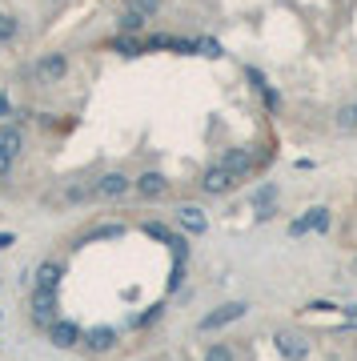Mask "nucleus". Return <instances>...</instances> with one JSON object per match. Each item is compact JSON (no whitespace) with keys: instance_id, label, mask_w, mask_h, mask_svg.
I'll return each mask as SVG.
<instances>
[{"instance_id":"obj_1","label":"nucleus","mask_w":357,"mask_h":361,"mask_svg":"<svg viewBox=\"0 0 357 361\" xmlns=\"http://www.w3.org/2000/svg\"><path fill=\"white\" fill-rule=\"evenodd\" d=\"M72 72V56L69 52H61V48H48V52H41L28 69H24V76L36 85V89H56V85H65Z\"/></svg>"},{"instance_id":"obj_2","label":"nucleus","mask_w":357,"mask_h":361,"mask_svg":"<svg viewBox=\"0 0 357 361\" xmlns=\"http://www.w3.org/2000/svg\"><path fill=\"white\" fill-rule=\"evenodd\" d=\"M129 193H133V177H129L125 168H105V173L93 181V201H105V205L125 201Z\"/></svg>"},{"instance_id":"obj_3","label":"nucleus","mask_w":357,"mask_h":361,"mask_svg":"<svg viewBox=\"0 0 357 361\" xmlns=\"http://www.w3.org/2000/svg\"><path fill=\"white\" fill-rule=\"evenodd\" d=\"M28 317L32 325L48 333V325L61 317V293H48V289H28Z\"/></svg>"},{"instance_id":"obj_4","label":"nucleus","mask_w":357,"mask_h":361,"mask_svg":"<svg viewBox=\"0 0 357 361\" xmlns=\"http://www.w3.org/2000/svg\"><path fill=\"white\" fill-rule=\"evenodd\" d=\"M334 229V209H325V205H313V209H305L301 217H293L289 221V237L293 241H301V237H310V233H329Z\"/></svg>"},{"instance_id":"obj_5","label":"nucleus","mask_w":357,"mask_h":361,"mask_svg":"<svg viewBox=\"0 0 357 361\" xmlns=\"http://www.w3.org/2000/svg\"><path fill=\"white\" fill-rule=\"evenodd\" d=\"M253 309L249 301H225V305H217V309H209L201 321H197V329L201 333H217V329H225V325H233V321H241L245 313Z\"/></svg>"},{"instance_id":"obj_6","label":"nucleus","mask_w":357,"mask_h":361,"mask_svg":"<svg viewBox=\"0 0 357 361\" xmlns=\"http://www.w3.org/2000/svg\"><path fill=\"white\" fill-rule=\"evenodd\" d=\"M257 161H261V153H257L253 144H233V149H225V153L217 157V165L229 168V173L241 177V181H245V177H253V165H257Z\"/></svg>"},{"instance_id":"obj_7","label":"nucleus","mask_w":357,"mask_h":361,"mask_svg":"<svg viewBox=\"0 0 357 361\" xmlns=\"http://www.w3.org/2000/svg\"><path fill=\"white\" fill-rule=\"evenodd\" d=\"M237 185H241V177H233L229 168H221V165H209L201 173V193L205 197H229Z\"/></svg>"},{"instance_id":"obj_8","label":"nucleus","mask_w":357,"mask_h":361,"mask_svg":"<svg viewBox=\"0 0 357 361\" xmlns=\"http://www.w3.org/2000/svg\"><path fill=\"white\" fill-rule=\"evenodd\" d=\"M133 193L141 201H161V197H169V177L161 168H144V173L133 177Z\"/></svg>"},{"instance_id":"obj_9","label":"nucleus","mask_w":357,"mask_h":361,"mask_svg":"<svg viewBox=\"0 0 357 361\" xmlns=\"http://www.w3.org/2000/svg\"><path fill=\"white\" fill-rule=\"evenodd\" d=\"M173 221H177V229L189 233V237H205V233H209V217H205L201 205H177Z\"/></svg>"},{"instance_id":"obj_10","label":"nucleus","mask_w":357,"mask_h":361,"mask_svg":"<svg viewBox=\"0 0 357 361\" xmlns=\"http://www.w3.org/2000/svg\"><path fill=\"white\" fill-rule=\"evenodd\" d=\"M80 337H85V329H80L76 321H69V317H56V321L48 325V345H52V349H76Z\"/></svg>"},{"instance_id":"obj_11","label":"nucleus","mask_w":357,"mask_h":361,"mask_svg":"<svg viewBox=\"0 0 357 361\" xmlns=\"http://www.w3.org/2000/svg\"><path fill=\"white\" fill-rule=\"evenodd\" d=\"M61 281H65V265L56 261V257H48L32 269V281L28 289H48V293H61Z\"/></svg>"},{"instance_id":"obj_12","label":"nucleus","mask_w":357,"mask_h":361,"mask_svg":"<svg viewBox=\"0 0 357 361\" xmlns=\"http://www.w3.org/2000/svg\"><path fill=\"white\" fill-rule=\"evenodd\" d=\"M117 341H120V333L113 329V325H93V329H85V337H80V345L89 349V353H113L117 349Z\"/></svg>"},{"instance_id":"obj_13","label":"nucleus","mask_w":357,"mask_h":361,"mask_svg":"<svg viewBox=\"0 0 357 361\" xmlns=\"http://www.w3.org/2000/svg\"><path fill=\"white\" fill-rule=\"evenodd\" d=\"M273 341H277V353L285 361H310V353H313V345L301 333H277Z\"/></svg>"},{"instance_id":"obj_14","label":"nucleus","mask_w":357,"mask_h":361,"mask_svg":"<svg viewBox=\"0 0 357 361\" xmlns=\"http://www.w3.org/2000/svg\"><path fill=\"white\" fill-rule=\"evenodd\" d=\"M24 129L21 124H0V157H8V161H21L24 153Z\"/></svg>"},{"instance_id":"obj_15","label":"nucleus","mask_w":357,"mask_h":361,"mask_svg":"<svg viewBox=\"0 0 357 361\" xmlns=\"http://www.w3.org/2000/svg\"><path fill=\"white\" fill-rule=\"evenodd\" d=\"M144 24H149V17H141V12H129V8H120L117 12V32L120 36H141Z\"/></svg>"},{"instance_id":"obj_16","label":"nucleus","mask_w":357,"mask_h":361,"mask_svg":"<svg viewBox=\"0 0 357 361\" xmlns=\"http://www.w3.org/2000/svg\"><path fill=\"white\" fill-rule=\"evenodd\" d=\"M334 129L337 133H357V100H345L334 109Z\"/></svg>"},{"instance_id":"obj_17","label":"nucleus","mask_w":357,"mask_h":361,"mask_svg":"<svg viewBox=\"0 0 357 361\" xmlns=\"http://www.w3.org/2000/svg\"><path fill=\"white\" fill-rule=\"evenodd\" d=\"M277 197H281V185H277V181H265V185H257V189L249 193V205H253V213H257L265 205H277Z\"/></svg>"},{"instance_id":"obj_18","label":"nucleus","mask_w":357,"mask_h":361,"mask_svg":"<svg viewBox=\"0 0 357 361\" xmlns=\"http://www.w3.org/2000/svg\"><path fill=\"white\" fill-rule=\"evenodd\" d=\"M109 48H113V52H117V56H125V61H133V56H141V52H149V48H144V41H137V36H113V41H109Z\"/></svg>"},{"instance_id":"obj_19","label":"nucleus","mask_w":357,"mask_h":361,"mask_svg":"<svg viewBox=\"0 0 357 361\" xmlns=\"http://www.w3.org/2000/svg\"><path fill=\"white\" fill-rule=\"evenodd\" d=\"M201 361H237V353H233V345H229V341H213V345H205Z\"/></svg>"},{"instance_id":"obj_20","label":"nucleus","mask_w":357,"mask_h":361,"mask_svg":"<svg viewBox=\"0 0 357 361\" xmlns=\"http://www.w3.org/2000/svg\"><path fill=\"white\" fill-rule=\"evenodd\" d=\"M125 8L129 12H141V17H161V8H165V0H125Z\"/></svg>"},{"instance_id":"obj_21","label":"nucleus","mask_w":357,"mask_h":361,"mask_svg":"<svg viewBox=\"0 0 357 361\" xmlns=\"http://www.w3.org/2000/svg\"><path fill=\"white\" fill-rule=\"evenodd\" d=\"M21 36V21L12 12H0V45H12Z\"/></svg>"},{"instance_id":"obj_22","label":"nucleus","mask_w":357,"mask_h":361,"mask_svg":"<svg viewBox=\"0 0 357 361\" xmlns=\"http://www.w3.org/2000/svg\"><path fill=\"white\" fill-rule=\"evenodd\" d=\"M117 237H125V225H120V221H109V225L89 229V241H117Z\"/></svg>"},{"instance_id":"obj_23","label":"nucleus","mask_w":357,"mask_h":361,"mask_svg":"<svg viewBox=\"0 0 357 361\" xmlns=\"http://www.w3.org/2000/svg\"><path fill=\"white\" fill-rule=\"evenodd\" d=\"M261 105H265V113H269V117H277V113H281V105H285L281 89H277V85H269V89L261 93Z\"/></svg>"},{"instance_id":"obj_24","label":"nucleus","mask_w":357,"mask_h":361,"mask_svg":"<svg viewBox=\"0 0 357 361\" xmlns=\"http://www.w3.org/2000/svg\"><path fill=\"white\" fill-rule=\"evenodd\" d=\"M161 317H165V305H153V309L137 313V317H133L129 325H133V329H149V325H153V321H161Z\"/></svg>"},{"instance_id":"obj_25","label":"nucleus","mask_w":357,"mask_h":361,"mask_svg":"<svg viewBox=\"0 0 357 361\" xmlns=\"http://www.w3.org/2000/svg\"><path fill=\"white\" fill-rule=\"evenodd\" d=\"M245 80H249V89H253V93H257V96H261L265 89H269V80H265V72H261V69H253V65L245 69Z\"/></svg>"},{"instance_id":"obj_26","label":"nucleus","mask_w":357,"mask_h":361,"mask_svg":"<svg viewBox=\"0 0 357 361\" xmlns=\"http://www.w3.org/2000/svg\"><path fill=\"white\" fill-rule=\"evenodd\" d=\"M277 213H281V205H265V209H257V213H253V221H257V225H265V221H273Z\"/></svg>"},{"instance_id":"obj_27","label":"nucleus","mask_w":357,"mask_h":361,"mask_svg":"<svg viewBox=\"0 0 357 361\" xmlns=\"http://www.w3.org/2000/svg\"><path fill=\"white\" fill-rule=\"evenodd\" d=\"M12 165H17V161H8V157H0V181H4L8 173H12Z\"/></svg>"},{"instance_id":"obj_28","label":"nucleus","mask_w":357,"mask_h":361,"mask_svg":"<svg viewBox=\"0 0 357 361\" xmlns=\"http://www.w3.org/2000/svg\"><path fill=\"white\" fill-rule=\"evenodd\" d=\"M17 245V233H0V249H12Z\"/></svg>"},{"instance_id":"obj_29","label":"nucleus","mask_w":357,"mask_h":361,"mask_svg":"<svg viewBox=\"0 0 357 361\" xmlns=\"http://www.w3.org/2000/svg\"><path fill=\"white\" fill-rule=\"evenodd\" d=\"M8 109H12V105H8V96H0V117H4Z\"/></svg>"},{"instance_id":"obj_30","label":"nucleus","mask_w":357,"mask_h":361,"mask_svg":"<svg viewBox=\"0 0 357 361\" xmlns=\"http://www.w3.org/2000/svg\"><path fill=\"white\" fill-rule=\"evenodd\" d=\"M48 4H65V0H48Z\"/></svg>"}]
</instances>
